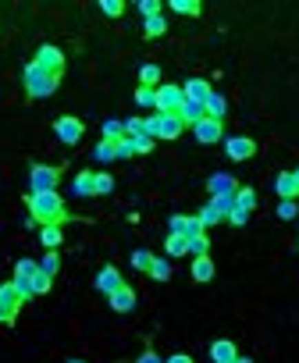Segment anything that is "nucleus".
I'll return each instance as SVG.
<instances>
[{"instance_id": "obj_1", "label": "nucleus", "mask_w": 299, "mask_h": 363, "mask_svg": "<svg viewBox=\"0 0 299 363\" xmlns=\"http://www.w3.org/2000/svg\"><path fill=\"white\" fill-rule=\"evenodd\" d=\"M29 214L36 225H64L68 221V207L57 192H29Z\"/></svg>"}, {"instance_id": "obj_2", "label": "nucleus", "mask_w": 299, "mask_h": 363, "mask_svg": "<svg viewBox=\"0 0 299 363\" xmlns=\"http://www.w3.org/2000/svg\"><path fill=\"white\" fill-rule=\"evenodd\" d=\"M21 82H25V96L29 100H43V96H54L61 79L57 75H47L43 68H36V64H25V75H21Z\"/></svg>"}, {"instance_id": "obj_3", "label": "nucleus", "mask_w": 299, "mask_h": 363, "mask_svg": "<svg viewBox=\"0 0 299 363\" xmlns=\"http://www.w3.org/2000/svg\"><path fill=\"white\" fill-rule=\"evenodd\" d=\"M61 167L54 164H32L29 167V192H57Z\"/></svg>"}, {"instance_id": "obj_4", "label": "nucleus", "mask_w": 299, "mask_h": 363, "mask_svg": "<svg viewBox=\"0 0 299 363\" xmlns=\"http://www.w3.org/2000/svg\"><path fill=\"white\" fill-rule=\"evenodd\" d=\"M182 103H185L182 85H175V82H161L157 85V100H154V111L157 114H178Z\"/></svg>"}, {"instance_id": "obj_5", "label": "nucleus", "mask_w": 299, "mask_h": 363, "mask_svg": "<svg viewBox=\"0 0 299 363\" xmlns=\"http://www.w3.org/2000/svg\"><path fill=\"white\" fill-rule=\"evenodd\" d=\"M21 303H25V299L18 295L14 282H4V285H0V324H14Z\"/></svg>"}, {"instance_id": "obj_6", "label": "nucleus", "mask_w": 299, "mask_h": 363, "mask_svg": "<svg viewBox=\"0 0 299 363\" xmlns=\"http://www.w3.org/2000/svg\"><path fill=\"white\" fill-rule=\"evenodd\" d=\"M36 68H43L47 75H57L61 79V72H64V54H61V47H54V43H43V47L36 50Z\"/></svg>"}, {"instance_id": "obj_7", "label": "nucleus", "mask_w": 299, "mask_h": 363, "mask_svg": "<svg viewBox=\"0 0 299 363\" xmlns=\"http://www.w3.org/2000/svg\"><path fill=\"white\" fill-rule=\"evenodd\" d=\"M225 154H228V160H249L253 154H256V139H249V136H228L225 139Z\"/></svg>"}, {"instance_id": "obj_8", "label": "nucleus", "mask_w": 299, "mask_h": 363, "mask_svg": "<svg viewBox=\"0 0 299 363\" xmlns=\"http://www.w3.org/2000/svg\"><path fill=\"white\" fill-rule=\"evenodd\" d=\"M54 132H57V139L64 143V146H75V143H82V121L79 118H72V114H64V118H57V125H54Z\"/></svg>"}, {"instance_id": "obj_9", "label": "nucleus", "mask_w": 299, "mask_h": 363, "mask_svg": "<svg viewBox=\"0 0 299 363\" xmlns=\"http://www.w3.org/2000/svg\"><path fill=\"white\" fill-rule=\"evenodd\" d=\"M167 231H171V235H185V239H192V235H203L207 228L200 225V218H189V214H175V218L167 221Z\"/></svg>"}, {"instance_id": "obj_10", "label": "nucleus", "mask_w": 299, "mask_h": 363, "mask_svg": "<svg viewBox=\"0 0 299 363\" xmlns=\"http://www.w3.org/2000/svg\"><path fill=\"white\" fill-rule=\"evenodd\" d=\"M192 136H196V143L210 146V143L225 139V125H221V121H214V118H203V121H200L196 128H192Z\"/></svg>"}, {"instance_id": "obj_11", "label": "nucleus", "mask_w": 299, "mask_h": 363, "mask_svg": "<svg viewBox=\"0 0 299 363\" xmlns=\"http://www.w3.org/2000/svg\"><path fill=\"white\" fill-rule=\"evenodd\" d=\"M96 292H103V295H111L114 289H121L125 282H121V271L114 267V264H107V267H100V274H96Z\"/></svg>"}, {"instance_id": "obj_12", "label": "nucleus", "mask_w": 299, "mask_h": 363, "mask_svg": "<svg viewBox=\"0 0 299 363\" xmlns=\"http://www.w3.org/2000/svg\"><path fill=\"white\" fill-rule=\"evenodd\" d=\"M107 303H111V310H114V313H128V310H136V292H132V285L114 289L111 295H107Z\"/></svg>"}, {"instance_id": "obj_13", "label": "nucleus", "mask_w": 299, "mask_h": 363, "mask_svg": "<svg viewBox=\"0 0 299 363\" xmlns=\"http://www.w3.org/2000/svg\"><path fill=\"white\" fill-rule=\"evenodd\" d=\"M182 93H185V100H192V103H207V100L214 96V90H210L207 79H189V82H182Z\"/></svg>"}, {"instance_id": "obj_14", "label": "nucleus", "mask_w": 299, "mask_h": 363, "mask_svg": "<svg viewBox=\"0 0 299 363\" xmlns=\"http://www.w3.org/2000/svg\"><path fill=\"white\" fill-rule=\"evenodd\" d=\"M207 189H210V196H235V192H239V185H235V178L231 175H210L207 178Z\"/></svg>"}, {"instance_id": "obj_15", "label": "nucleus", "mask_w": 299, "mask_h": 363, "mask_svg": "<svg viewBox=\"0 0 299 363\" xmlns=\"http://www.w3.org/2000/svg\"><path fill=\"white\" fill-rule=\"evenodd\" d=\"M235 356H239V349H235L231 338H218V342L210 346V360H214V363H235Z\"/></svg>"}, {"instance_id": "obj_16", "label": "nucleus", "mask_w": 299, "mask_h": 363, "mask_svg": "<svg viewBox=\"0 0 299 363\" xmlns=\"http://www.w3.org/2000/svg\"><path fill=\"white\" fill-rule=\"evenodd\" d=\"M274 192H278L282 200H296V196H299V182H296L292 171H282V175L274 178Z\"/></svg>"}, {"instance_id": "obj_17", "label": "nucleus", "mask_w": 299, "mask_h": 363, "mask_svg": "<svg viewBox=\"0 0 299 363\" xmlns=\"http://www.w3.org/2000/svg\"><path fill=\"white\" fill-rule=\"evenodd\" d=\"M182 132H185V125H182L178 114H161V132H157V139H178Z\"/></svg>"}, {"instance_id": "obj_18", "label": "nucleus", "mask_w": 299, "mask_h": 363, "mask_svg": "<svg viewBox=\"0 0 299 363\" xmlns=\"http://www.w3.org/2000/svg\"><path fill=\"white\" fill-rule=\"evenodd\" d=\"M178 118H182V125H189V128H196L207 114H203V103H192V100H185L182 107H178Z\"/></svg>"}, {"instance_id": "obj_19", "label": "nucleus", "mask_w": 299, "mask_h": 363, "mask_svg": "<svg viewBox=\"0 0 299 363\" xmlns=\"http://www.w3.org/2000/svg\"><path fill=\"white\" fill-rule=\"evenodd\" d=\"M192 282H200V285L214 282V260L210 256H196V260H192Z\"/></svg>"}, {"instance_id": "obj_20", "label": "nucleus", "mask_w": 299, "mask_h": 363, "mask_svg": "<svg viewBox=\"0 0 299 363\" xmlns=\"http://www.w3.org/2000/svg\"><path fill=\"white\" fill-rule=\"evenodd\" d=\"M203 114L207 118H214V121H221L225 125V114H228V100L221 96V93H214L207 103H203Z\"/></svg>"}, {"instance_id": "obj_21", "label": "nucleus", "mask_w": 299, "mask_h": 363, "mask_svg": "<svg viewBox=\"0 0 299 363\" xmlns=\"http://www.w3.org/2000/svg\"><path fill=\"white\" fill-rule=\"evenodd\" d=\"M93 178H96V171H82V175H75L72 196H96V192H93Z\"/></svg>"}, {"instance_id": "obj_22", "label": "nucleus", "mask_w": 299, "mask_h": 363, "mask_svg": "<svg viewBox=\"0 0 299 363\" xmlns=\"http://www.w3.org/2000/svg\"><path fill=\"white\" fill-rule=\"evenodd\" d=\"M39 242L47 246V249H57V246L64 242V231H61V225H43V231H39Z\"/></svg>"}, {"instance_id": "obj_23", "label": "nucleus", "mask_w": 299, "mask_h": 363, "mask_svg": "<svg viewBox=\"0 0 299 363\" xmlns=\"http://www.w3.org/2000/svg\"><path fill=\"white\" fill-rule=\"evenodd\" d=\"M164 253H167V256H185V253H189V239H185V235H171V231H167Z\"/></svg>"}, {"instance_id": "obj_24", "label": "nucleus", "mask_w": 299, "mask_h": 363, "mask_svg": "<svg viewBox=\"0 0 299 363\" xmlns=\"http://www.w3.org/2000/svg\"><path fill=\"white\" fill-rule=\"evenodd\" d=\"M167 32V21H164V14H157V18H146L143 21V36L146 39H157V36H164Z\"/></svg>"}, {"instance_id": "obj_25", "label": "nucleus", "mask_w": 299, "mask_h": 363, "mask_svg": "<svg viewBox=\"0 0 299 363\" xmlns=\"http://www.w3.org/2000/svg\"><path fill=\"white\" fill-rule=\"evenodd\" d=\"M93 160H100V164L118 160V146H114V143H107V139H100V143H96V149H93Z\"/></svg>"}, {"instance_id": "obj_26", "label": "nucleus", "mask_w": 299, "mask_h": 363, "mask_svg": "<svg viewBox=\"0 0 299 363\" xmlns=\"http://www.w3.org/2000/svg\"><path fill=\"white\" fill-rule=\"evenodd\" d=\"M36 274H39V264L36 260H18L14 264V282H32Z\"/></svg>"}, {"instance_id": "obj_27", "label": "nucleus", "mask_w": 299, "mask_h": 363, "mask_svg": "<svg viewBox=\"0 0 299 363\" xmlns=\"http://www.w3.org/2000/svg\"><path fill=\"white\" fill-rule=\"evenodd\" d=\"M139 85L157 90V85H161V68H157V64H143V68H139Z\"/></svg>"}, {"instance_id": "obj_28", "label": "nucleus", "mask_w": 299, "mask_h": 363, "mask_svg": "<svg viewBox=\"0 0 299 363\" xmlns=\"http://www.w3.org/2000/svg\"><path fill=\"white\" fill-rule=\"evenodd\" d=\"M100 136L107 139V143H118V139H125V121H103V128H100Z\"/></svg>"}, {"instance_id": "obj_29", "label": "nucleus", "mask_w": 299, "mask_h": 363, "mask_svg": "<svg viewBox=\"0 0 299 363\" xmlns=\"http://www.w3.org/2000/svg\"><path fill=\"white\" fill-rule=\"evenodd\" d=\"M207 253H210V239H207V231H203V235H192V239H189V256L196 260V256H207Z\"/></svg>"}, {"instance_id": "obj_30", "label": "nucleus", "mask_w": 299, "mask_h": 363, "mask_svg": "<svg viewBox=\"0 0 299 363\" xmlns=\"http://www.w3.org/2000/svg\"><path fill=\"white\" fill-rule=\"evenodd\" d=\"M150 278H154V282H167V278H171V264L164 260V256H154V264H150Z\"/></svg>"}, {"instance_id": "obj_31", "label": "nucleus", "mask_w": 299, "mask_h": 363, "mask_svg": "<svg viewBox=\"0 0 299 363\" xmlns=\"http://www.w3.org/2000/svg\"><path fill=\"white\" fill-rule=\"evenodd\" d=\"M29 285H32V295H47V292L54 289V278H50V274H43V271H39V274L32 278V282H29Z\"/></svg>"}, {"instance_id": "obj_32", "label": "nucleus", "mask_w": 299, "mask_h": 363, "mask_svg": "<svg viewBox=\"0 0 299 363\" xmlns=\"http://www.w3.org/2000/svg\"><path fill=\"white\" fill-rule=\"evenodd\" d=\"M171 11H178V14H200L203 8H200V0H171Z\"/></svg>"}, {"instance_id": "obj_33", "label": "nucleus", "mask_w": 299, "mask_h": 363, "mask_svg": "<svg viewBox=\"0 0 299 363\" xmlns=\"http://www.w3.org/2000/svg\"><path fill=\"white\" fill-rule=\"evenodd\" d=\"M235 207H239V210H253L256 207V192L246 185V189H239V192H235Z\"/></svg>"}, {"instance_id": "obj_34", "label": "nucleus", "mask_w": 299, "mask_h": 363, "mask_svg": "<svg viewBox=\"0 0 299 363\" xmlns=\"http://www.w3.org/2000/svg\"><path fill=\"white\" fill-rule=\"evenodd\" d=\"M196 218H200V225H203V228H210V225H225V218H221V214L214 210L210 203H207V207H203V210L196 214Z\"/></svg>"}, {"instance_id": "obj_35", "label": "nucleus", "mask_w": 299, "mask_h": 363, "mask_svg": "<svg viewBox=\"0 0 299 363\" xmlns=\"http://www.w3.org/2000/svg\"><path fill=\"white\" fill-rule=\"evenodd\" d=\"M39 271H43V274H50V278H54V274L61 271V256H57V253L50 249V253H47V256H43V260H39Z\"/></svg>"}, {"instance_id": "obj_36", "label": "nucleus", "mask_w": 299, "mask_h": 363, "mask_svg": "<svg viewBox=\"0 0 299 363\" xmlns=\"http://www.w3.org/2000/svg\"><path fill=\"white\" fill-rule=\"evenodd\" d=\"M150 264H154V253H150V249H136L132 253V267L136 271H146L150 274Z\"/></svg>"}, {"instance_id": "obj_37", "label": "nucleus", "mask_w": 299, "mask_h": 363, "mask_svg": "<svg viewBox=\"0 0 299 363\" xmlns=\"http://www.w3.org/2000/svg\"><path fill=\"white\" fill-rule=\"evenodd\" d=\"M93 192H96V196H107V192H114V178L100 171V175L93 178Z\"/></svg>"}, {"instance_id": "obj_38", "label": "nucleus", "mask_w": 299, "mask_h": 363, "mask_svg": "<svg viewBox=\"0 0 299 363\" xmlns=\"http://www.w3.org/2000/svg\"><path fill=\"white\" fill-rule=\"evenodd\" d=\"M210 207L221 214V218H228V210H235V196H210Z\"/></svg>"}, {"instance_id": "obj_39", "label": "nucleus", "mask_w": 299, "mask_h": 363, "mask_svg": "<svg viewBox=\"0 0 299 363\" xmlns=\"http://www.w3.org/2000/svg\"><path fill=\"white\" fill-rule=\"evenodd\" d=\"M154 100H157V90H150V85H139L136 90V103L139 107H154Z\"/></svg>"}, {"instance_id": "obj_40", "label": "nucleus", "mask_w": 299, "mask_h": 363, "mask_svg": "<svg viewBox=\"0 0 299 363\" xmlns=\"http://www.w3.org/2000/svg\"><path fill=\"white\" fill-rule=\"evenodd\" d=\"M296 214H299L296 200H282V203H278V218H282V221H292Z\"/></svg>"}, {"instance_id": "obj_41", "label": "nucleus", "mask_w": 299, "mask_h": 363, "mask_svg": "<svg viewBox=\"0 0 299 363\" xmlns=\"http://www.w3.org/2000/svg\"><path fill=\"white\" fill-rule=\"evenodd\" d=\"M231 228H243L246 221H249V210H239V207H235V210H228V218H225Z\"/></svg>"}, {"instance_id": "obj_42", "label": "nucleus", "mask_w": 299, "mask_h": 363, "mask_svg": "<svg viewBox=\"0 0 299 363\" xmlns=\"http://www.w3.org/2000/svg\"><path fill=\"white\" fill-rule=\"evenodd\" d=\"M100 11H103L107 18H118V14L125 11V4H121V0H103V4H100Z\"/></svg>"}, {"instance_id": "obj_43", "label": "nucleus", "mask_w": 299, "mask_h": 363, "mask_svg": "<svg viewBox=\"0 0 299 363\" xmlns=\"http://www.w3.org/2000/svg\"><path fill=\"white\" fill-rule=\"evenodd\" d=\"M139 14L143 18H157L161 14V4H157V0H139Z\"/></svg>"}, {"instance_id": "obj_44", "label": "nucleus", "mask_w": 299, "mask_h": 363, "mask_svg": "<svg viewBox=\"0 0 299 363\" xmlns=\"http://www.w3.org/2000/svg\"><path fill=\"white\" fill-rule=\"evenodd\" d=\"M114 146H118V157H125V160H128V157H136V143L128 139V136H125V139H118Z\"/></svg>"}, {"instance_id": "obj_45", "label": "nucleus", "mask_w": 299, "mask_h": 363, "mask_svg": "<svg viewBox=\"0 0 299 363\" xmlns=\"http://www.w3.org/2000/svg\"><path fill=\"white\" fill-rule=\"evenodd\" d=\"M143 121H146V136H150V139H157V132H161V114L154 111V114L143 118Z\"/></svg>"}, {"instance_id": "obj_46", "label": "nucleus", "mask_w": 299, "mask_h": 363, "mask_svg": "<svg viewBox=\"0 0 299 363\" xmlns=\"http://www.w3.org/2000/svg\"><path fill=\"white\" fill-rule=\"evenodd\" d=\"M136 143V154H150V149L157 146V139H150V136H139V139H132Z\"/></svg>"}, {"instance_id": "obj_47", "label": "nucleus", "mask_w": 299, "mask_h": 363, "mask_svg": "<svg viewBox=\"0 0 299 363\" xmlns=\"http://www.w3.org/2000/svg\"><path fill=\"white\" fill-rule=\"evenodd\" d=\"M136 363H164V360H161V356H157V353H154V349H143V353H139V360H136Z\"/></svg>"}, {"instance_id": "obj_48", "label": "nucleus", "mask_w": 299, "mask_h": 363, "mask_svg": "<svg viewBox=\"0 0 299 363\" xmlns=\"http://www.w3.org/2000/svg\"><path fill=\"white\" fill-rule=\"evenodd\" d=\"M164 363H192V356H185V353H175V356H167Z\"/></svg>"}, {"instance_id": "obj_49", "label": "nucleus", "mask_w": 299, "mask_h": 363, "mask_svg": "<svg viewBox=\"0 0 299 363\" xmlns=\"http://www.w3.org/2000/svg\"><path fill=\"white\" fill-rule=\"evenodd\" d=\"M235 363H253L249 356H235Z\"/></svg>"}, {"instance_id": "obj_50", "label": "nucleus", "mask_w": 299, "mask_h": 363, "mask_svg": "<svg viewBox=\"0 0 299 363\" xmlns=\"http://www.w3.org/2000/svg\"><path fill=\"white\" fill-rule=\"evenodd\" d=\"M292 175H296V182H299V167H296V171H292Z\"/></svg>"}, {"instance_id": "obj_51", "label": "nucleus", "mask_w": 299, "mask_h": 363, "mask_svg": "<svg viewBox=\"0 0 299 363\" xmlns=\"http://www.w3.org/2000/svg\"><path fill=\"white\" fill-rule=\"evenodd\" d=\"M68 363H85V360H68Z\"/></svg>"}]
</instances>
